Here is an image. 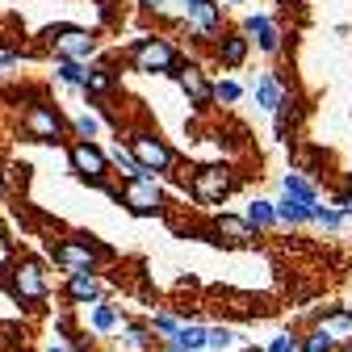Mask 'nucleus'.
Segmentation results:
<instances>
[{"label": "nucleus", "mask_w": 352, "mask_h": 352, "mask_svg": "<svg viewBox=\"0 0 352 352\" xmlns=\"http://www.w3.org/2000/svg\"><path fill=\"white\" fill-rule=\"evenodd\" d=\"M235 185V176L227 168H197L193 172V197L197 201H223Z\"/></svg>", "instance_id": "f257e3e1"}, {"label": "nucleus", "mask_w": 352, "mask_h": 352, "mask_svg": "<svg viewBox=\"0 0 352 352\" xmlns=\"http://www.w3.org/2000/svg\"><path fill=\"white\" fill-rule=\"evenodd\" d=\"M51 42H55V51H59L67 63H80V59H88V55L97 51V38H88L84 30H72V25L51 30Z\"/></svg>", "instance_id": "f03ea898"}, {"label": "nucleus", "mask_w": 352, "mask_h": 352, "mask_svg": "<svg viewBox=\"0 0 352 352\" xmlns=\"http://www.w3.org/2000/svg\"><path fill=\"white\" fill-rule=\"evenodd\" d=\"M135 67L139 72H172L176 67V51L160 38H143L135 47Z\"/></svg>", "instance_id": "7ed1b4c3"}, {"label": "nucleus", "mask_w": 352, "mask_h": 352, "mask_svg": "<svg viewBox=\"0 0 352 352\" xmlns=\"http://www.w3.org/2000/svg\"><path fill=\"white\" fill-rule=\"evenodd\" d=\"M13 294L21 302H42V298H47V277H42V269L34 260L13 264Z\"/></svg>", "instance_id": "20e7f679"}, {"label": "nucleus", "mask_w": 352, "mask_h": 352, "mask_svg": "<svg viewBox=\"0 0 352 352\" xmlns=\"http://www.w3.org/2000/svg\"><path fill=\"white\" fill-rule=\"evenodd\" d=\"M130 151H135V164L147 172V168H155V172H164L168 164H172V151L160 143V139H151V135H135L130 139Z\"/></svg>", "instance_id": "39448f33"}, {"label": "nucleus", "mask_w": 352, "mask_h": 352, "mask_svg": "<svg viewBox=\"0 0 352 352\" xmlns=\"http://www.w3.org/2000/svg\"><path fill=\"white\" fill-rule=\"evenodd\" d=\"M51 256L63 264V269L72 273V277H80V273H93V264H97V252L88 248V243H51Z\"/></svg>", "instance_id": "423d86ee"}, {"label": "nucleus", "mask_w": 352, "mask_h": 352, "mask_svg": "<svg viewBox=\"0 0 352 352\" xmlns=\"http://www.w3.org/2000/svg\"><path fill=\"white\" fill-rule=\"evenodd\" d=\"M160 201H164V193H160V185L151 181V176H135V181H130V189H126V206L135 210V214H155Z\"/></svg>", "instance_id": "0eeeda50"}, {"label": "nucleus", "mask_w": 352, "mask_h": 352, "mask_svg": "<svg viewBox=\"0 0 352 352\" xmlns=\"http://www.w3.org/2000/svg\"><path fill=\"white\" fill-rule=\"evenodd\" d=\"M21 126H25V135H34V139H59V130H63V122H59V113L51 105H34L21 118Z\"/></svg>", "instance_id": "6e6552de"}, {"label": "nucleus", "mask_w": 352, "mask_h": 352, "mask_svg": "<svg viewBox=\"0 0 352 352\" xmlns=\"http://www.w3.org/2000/svg\"><path fill=\"white\" fill-rule=\"evenodd\" d=\"M72 168L84 172L88 181H101V176H105V155H101L93 143H76V147H72Z\"/></svg>", "instance_id": "1a4fd4ad"}, {"label": "nucleus", "mask_w": 352, "mask_h": 352, "mask_svg": "<svg viewBox=\"0 0 352 352\" xmlns=\"http://www.w3.org/2000/svg\"><path fill=\"white\" fill-rule=\"evenodd\" d=\"M256 97H260V109H281V84L273 76H260Z\"/></svg>", "instance_id": "9d476101"}, {"label": "nucleus", "mask_w": 352, "mask_h": 352, "mask_svg": "<svg viewBox=\"0 0 352 352\" xmlns=\"http://www.w3.org/2000/svg\"><path fill=\"white\" fill-rule=\"evenodd\" d=\"M181 84H185V93H189L197 105H206V101H210V88H206V80H201V72H197V67H185V72H181Z\"/></svg>", "instance_id": "9b49d317"}, {"label": "nucleus", "mask_w": 352, "mask_h": 352, "mask_svg": "<svg viewBox=\"0 0 352 352\" xmlns=\"http://www.w3.org/2000/svg\"><path fill=\"white\" fill-rule=\"evenodd\" d=\"M218 235H227L231 243H248L252 239V227L243 223V218H218V227H214Z\"/></svg>", "instance_id": "f8f14e48"}, {"label": "nucleus", "mask_w": 352, "mask_h": 352, "mask_svg": "<svg viewBox=\"0 0 352 352\" xmlns=\"http://www.w3.org/2000/svg\"><path fill=\"white\" fill-rule=\"evenodd\" d=\"M248 34L260 38V47H264V51H277V30L269 25V17H248Z\"/></svg>", "instance_id": "ddd939ff"}, {"label": "nucleus", "mask_w": 352, "mask_h": 352, "mask_svg": "<svg viewBox=\"0 0 352 352\" xmlns=\"http://www.w3.org/2000/svg\"><path fill=\"white\" fill-rule=\"evenodd\" d=\"M285 197H294V201H302V206H311V210H315V189L306 185L302 176H294V172L285 176Z\"/></svg>", "instance_id": "4468645a"}, {"label": "nucleus", "mask_w": 352, "mask_h": 352, "mask_svg": "<svg viewBox=\"0 0 352 352\" xmlns=\"http://www.w3.org/2000/svg\"><path fill=\"white\" fill-rule=\"evenodd\" d=\"M67 294H72L76 302L97 298V277H93V273H80V277H72V281H67Z\"/></svg>", "instance_id": "2eb2a0df"}, {"label": "nucleus", "mask_w": 352, "mask_h": 352, "mask_svg": "<svg viewBox=\"0 0 352 352\" xmlns=\"http://www.w3.org/2000/svg\"><path fill=\"white\" fill-rule=\"evenodd\" d=\"M277 218H285V223H306V218H315V210L302 206V201H294V197H285L277 206Z\"/></svg>", "instance_id": "dca6fc26"}, {"label": "nucleus", "mask_w": 352, "mask_h": 352, "mask_svg": "<svg viewBox=\"0 0 352 352\" xmlns=\"http://www.w3.org/2000/svg\"><path fill=\"white\" fill-rule=\"evenodd\" d=\"M206 344V327H176V348L181 352H197Z\"/></svg>", "instance_id": "f3484780"}, {"label": "nucleus", "mask_w": 352, "mask_h": 352, "mask_svg": "<svg viewBox=\"0 0 352 352\" xmlns=\"http://www.w3.org/2000/svg\"><path fill=\"white\" fill-rule=\"evenodd\" d=\"M218 55H223V63H243V55H248V42L243 38H223V47H218Z\"/></svg>", "instance_id": "a211bd4d"}, {"label": "nucleus", "mask_w": 352, "mask_h": 352, "mask_svg": "<svg viewBox=\"0 0 352 352\" xmlns=\"http://www.w3.org/2000/svg\"><path fill=\"white\" fill-rule=\"evenodd\" d=\"M189 17H193L197 30H214V25H218V5H210V0H206V5L189 9Z\"/></svg>", "instance_id": "6ab92c4d"}, {"label": "nucleus", "mask_w": 352, "mask_h": 352, "mask_svg": "<svg viewBox=\"0 0 352 352\" xmlns=\"http://www.w3.org/2000/svg\"><path fill=\"white\" fill-rule=\"evenodd\" d=\"M273 218H277V210H273L269 201H256V206L248 210V227H252V223H256V227H269Z\"/></svg>", "instance_id": "aec40b11"}, {"label": "nucleus", "mask_w": 352, "mask_h": 352, "mask_svg": "<svg viewBox=\"0 0 352 352\" xmlns=\"http://www.w3.org/2000/svg\"><path fill=\"white\" fill-rule=\"evenodd\" d=\"M59 80H63V84H76V88H84L88 72H84L80 63H67V59H63V63H59Z\"/></svg>", "instance_id": "412c9836"}, {"label": "nucleus", "mask_w": 352, "mask_h": 352, "mask_svg": "<svg viewBox=\"0 0 352 352\" xmlns=\"http://www.w3.org/2000/svg\"><path fill=\"white\" fill-rule=\"evenodd\" d=\"M93 327L97 331H113L118 327V311H113V306H97V311H93Z\"/></svg>", "instance_id": "4be33fe9"}, {"label": "nucleus", "mask_w": 352, "mask_h": 352, "mask_svg": "<svg viewBox=\"0 0 352 352\" xmlns=\"http://www.w3.org/2000/svg\"><path fill=\"white\" fill-rule=\"evenodd\" d=\"M109 84H113V76H109L105 67H93V72H88V80H84V88H88V93H105Z\"/></svg>", "instance_id": "5701e85b"}, {"label": "nucleus", "mask_w": 352, "mask_h": 352, "mask_svg": "<svg viewBox=\"0 0 352 352\" xmlns=\"http://www.w3.org/2000/svg\"><path fill=\"white\" fill-rule=\"evenodd\" d=\"M327 348H331V331H327V327H323V331H315L311 340L302 344V352H327Z\"/></svg>", "instance_id": "b1692460"}, {"label": "nucleus", "mask_w": 352, "mask_h": 352, "mask_svg": "<svg viewBox=\"0 0 352 352\" xmlns=\"http://www.w3.org/2000/svg\"><path fill=\"white\" fill-rule=\"evenodd\" d=\"M76 135L88 143V139L97 135V118H93V113H80V118H76Z\"/></svg>", "instance_id": "393cba45"}, {"label": "nucleus", "mask_w": 352, "mask_h": 352, "mask_svg": "<svg viewBox=\"0 0 352 352\" xmlns=\"http://www.w3.org/2000/svg\"><path fill=\"white\" fill-rule=\"evenodd\" d=\"M231 340H235L231 327H214V331H206V344H214V348H231Z\"/></svg>", "instance_id": "a878e982"}, {"label": "nucleus", "mask_w": 352, "mask_h": 352, "mask_svg": "<svg viewBox=\"0 0 352 352\" xmlns=\"http://www.w3.org/2000/svg\"><path fill=\"white\" fill-rule=\"evenodd\" d=\"M214 97H218V101H235V97H239V84H231V80H223V84H218V88H214Z\"/></svg>", "instance_id": "bb28decb"}, {"label": "nucleus", "mask_w": 352, "mask_h": 352, "mask_svg": "<svg viewBox=\"0 0 352 352\" xmlns=\"http://www.w3.org/2000/svg\"><path fill=\"white\" fill-rule=\"evenodd\" d=\"M315 218H319L323 227H340V214H336V210H323V206H315Z\"/></svg>", "instance_id": "cd10ccee"}, {"label": "nucleus", "mask_w": 352, "mask_h": 352, "mask_svg": "<svg viewBox=\"0 0 352 352\" xmlns=\"http://www.w3.org/2000/svg\"><path fill=\"white\" fill-rule=\"evenodd\" d=\"M143 344H147V331L143 327H130L126 331V348H143Z\"/></svg>", "instance_id": "c85d7f7f"}, {"label": "nucleus", "mask_w": 352, "mask_h": 352, "mask_svg": "<svg viewBox=\"0 0 352 352\" xmlns=\"http://www.w3.org/2000/svg\"><path fill=\"white\" fill-rule=\"evenodd\" d=\"M155 327H160V331H172V336H176V319H172V315H155Z\"/></svg>", "instance_id": "c756f323"}, {"label": "nucleus", "mask_w": 352, "mask_h": 352, "mask_svg": "<svg viewBox=\"0 0 352 352\" xmlns=\"http://www.w3.org/2000/svg\"><path fill=\"white\" fill-rule=\"evenodd\" d=\"M269 352H294V340H285V336H277V340L269 344Z\"/></svg>", "instance_id": "7c9ffc66"}, {"label": "nucleus", "mask_w": 352, "mask_h": 352, "mask_svg": "<svg viewBox=\"0 0 352 352\" xmlns=\"http://www.w3.org/2000/svg\"><path fill=\"white\" fill-rule=\"evenodd\" d=\"M143 5H147V9H160V5H164V0H143Z\"/></svg>", "instance_id": "2f4dec72"}, {"label": "nucleus", "mask_w": 352, "mask_h": 352, "mask_svg": "<svg viewBox=\"0 0 352 352\" xmlns=\"http://www.w3.org/2000/svg\"><path fill=\"white\" fill-rule=\"evenodd\" d=\"M197 5H206V0H185V9H197Z\"/></svg>", "instance_id": "473e14b6"}, {"label": "nucleus", "mask_w": 352, "mask_h": 352, "mask_svg": "<svg viewBox=\"0 0 352 352\" xmlns=\"http://www.w3.org/2000/svg\"><path fill=\"white\" fill-rule=\"evenodd\" d=\"M51 352H63V348H51Z\"/></svg>", "instance_id": "72a5a7b5"}, {"label": "nucleus", "mask_w": 352, "mask_h": 352, "mask_svg": "<svg viewBox=\"0 0 352 352\" xmlns=\"http://www.w3.org/2000/svg\"><path fill=\"white\" fill-rule=\"evenodd\" d=\"M176 352H181V348H176Z\"/></svg>", "instance_id": "f704fd0d"}]
</instances>
